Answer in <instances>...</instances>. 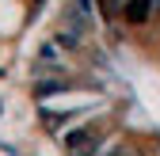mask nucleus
<instances>
[{
  "instance_id": "f257e3e1",
  "label": "nucleus",
  "mask_w": 160,
  "mask_h": 156,
  "mask_svg": "<svg viewBox=\"0 0 160 156\" xmlns=\"http://www.w3.org/2000/svg\"><path fill=\"white\" fill-rule=\"evenodd\" d=\"M126 15H130V19H145V15H149V8H145V4H130V8H126Z\"/></svg>"
}]
</instances>
